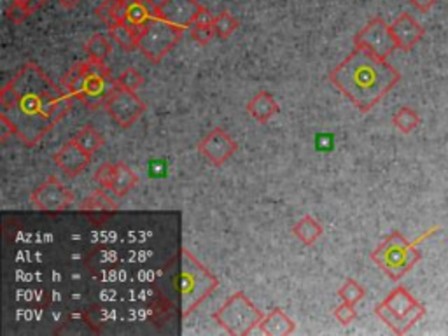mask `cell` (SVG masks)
<instances>
[{
  "instance_id": "1",
  "label": "cell",
  "mask_w": 448,
  "mask_h": 336,
  "mask_svg": "<svg viewBox=\"0 0 448 336\" xmlns=\"http://www.w3.org/2000/svg\"><path fill=\"white\" fill-rule=\"evenodd\" d=\"M74 95L62 91L53 84L39 65L26 64L11 81L0 90V105L16 128V135L25 146L37 142L60 123L72 107Z\"/></svg>"
},
{
  "instance_id": "2",
  "label": "cell",
  "mask_w": 448,
  "mask_h": 336,
  "mask_svg": "<svg viewBox=\"0 0 448 336\" xmlns=\"http://www.w3.org/2000/svg\"><path fill=\"white\" fill-rule=\"evenodd\" d=\"M329 81L366 114L401 81V74L387 60H382L366 49L354 48L340 65L333 68Z\"/></svg>"
},
{
  "instance_id": "3",
  "label": "cell",
  "mask_w": 448,
  "mask_h": 336,
  "mask_svg": "<svg viewBox=\"0 0 448 336\" xmlns=\"http://www.w3.org/2000/svg\"><path fill=\"white\" fill-rule=\"evenodd\" d=\"M177 261L179 270L174 277V288L180 296V314L186 317L212 295L219 282L189 250H180Z\"/></svg>"
},
{
  "instance_id": "4",
  "label": "cell",
  "mask_w": 448,
  "mask_h": 336,
  "mask_svg": "<svg viewBox=\"0 0 448 336\" xmlns=\"http://www.w3.org/2000/svg\"><path fill=\"white\" fill-rule=\"evenodd\" d=\"M438 230H440V226H434L433 230L420 235L417 240H413V242H408L400 232L391 233V235L373 250L371 259H373L392 280H400L404 273L410 272V270L420 261V252L417 250L418 243L422 242V240L429 239Z\"/></svg>"
},
{
  "instance_id": "5",
  "label": "cell",
  "mask_w": 448,
  "mask_h": 336,
  "mask_svg": "<svg viewBox=\"0 0 448 336\" xmlns=\"http://www.w3.org/2000/svg\"><path fill=\"white\" fill-rule=\"evenodd\" d=\"M378 317L396 333L404 335L426 315L424 305L417 301L404 288H396L375 308Z\"/></svg>"
},
{
  "instance_id": "6",
  "label": "cell",
  "mask_w": 448,
  "mask_h": 336,
  "mask_svg": "<svg viewBox=\"0 0 448 336\" xmlns=\"http://www.w3.org/2000/svg\"><path fill=\"white\" fill-rule=\"evenodd\" d=\"M263 317L265 315L261 310L243 292H235L219 310L212 314L214 321L233 336L249 335L252 329L258 328Z\"/></svg>"
},
{
  "instance_id": "7",
  "label": "cell",
  "mask_w": 448,
  "mask_h": 336,
  "mask_svg": "<svg viewBox=\"0 0 448 336\" xmlns=\"http://www.w3.org/2000/svg\"><path fill=\"white\" fill-rule=\"evenodd\" d=\"M183 28L160 18L151 19L146 25L142 37L138 39V49L153 64H160L168 53L176 48L177 42L183 37Z\"/></svg>"
},
{
  "instance_id": "8",
  "label": "cell",
  "mask_w": 448,
  "mask_h": 336,
  "mask_svg": "<svg viewBox=\"0 0 448 336\" xmlns=\"http://www.w3.org/2000/svg\"><path fill=\"white\" fill-rule=\"evenodd\" d=\"M105 109L121 128H131L144 116L146 104L135 95V91L124 90L114 82V88L105 102Z\"/></svg>"
},
{
  "instance_id": "9",
  "label": "cell",
  "mask_w": 448,
  "mask_h": 336,
  "mask_svg": "<svg viewBox=\"0 0 448 336\" xmlns=\"http://www.w3.org/2000/svg\"><path fill=\"white\" fill-rule=\"evenodd\" d=\"M354 44L355 48L366 49L368 53L378 56L382 60H387L389 56L398 49L396 41L391 34V28L378 16L357 32V35L354 37Z\"/></svg>"
},
{
  "instance_id": "10",
  "label": "cell",
  "mask_w": 448,
  "mask_h": 336,
  "mask_svg": "<svg viewBox=\"0 0 448 336\" xmlns=\"http://www.w3.org/2000/svg\"><path fill=\"white\" fill-rule=\"evenodd\" d=\"M30 198L35 209L42 212H62L72 205L74 193L60 179L51 176L32 191Z\"/></svg>"
},
{
  "instance_id": "11",
  "label": "cell",
  "mask_w": 448,
  "mask_h": 336,
  "mask_svg": "<svg viewBox=\"0 0 448 336\" xmlns=\"http://www.w3.org/2000/svg\"><path fill=\"white\" fill-rule=\"evenodd\" d=\"M200 9L202 4L196 0H163L156 8V18L179 26L183 30H189Z\"/></svg>"
},
{
  "instance_id": "12",
  "label": "cell",
  "mask_w": 448,
  "mask_h": 336,
  "mask_svg": "<svg viewBox=\"0 0 448 336\" xmlns=\"http://www.w3.org/2000/svg\"><path fill=\"white\" fill-rule=\"evenodd\" d=\"M239 146L223 128H214L200 140L198 151L212 165H223L236 153Z\"/></svg>"
},
{
  "instance_id": "13",
  "label": "cell",
  "mask_w": 448,
  "mask_h": 336,
  "mask_svg": "<svg viewBox=\"0 0 448 336\" xmlns=\"http://www.w3.org/2000/svg\"><path fill=\"white\" fill-rule=\"evenodd\" d=\"M91 156L93 154L86 153L79 144H75L74 140H68L64 146L60 147V151H56L53 161L62 172L67 177H77L79 174H82L88 168V165L91 163Z\"/></svg>"
},
{
  "instance_id": "14",
  "label": "cell",
  "mask_w": 448,
  "mask_h": 336,
  "mask_svg": "<svg viewBox=\"0 0 448 336\" xmlns=\"http://www.w3.org/2000/svg\"><path fill=\"white\" fill-rule=\"evenodd\" d=\"M389 28H391L392 37L396 41L398 49H401V51H410V49H413L418 42L422 41L424 34H426L424 26L420 25L413 16L408 15V12H403V15L398 16V18L389 25Z\"/></svg>"
},
{
  "instance_id": "15",
  "label": "cell",
  "mask_w": 448,
  "mask_h": 336,
  "mask_svg": "<svg viewBox=\"0 0 448 336\" xmlns=\"http://www.w3.org/2000/svg\"><path fill=\"white\" fill-rule=\"evenodd\" d=\"M100 301L111 303H147L156 298V291L149 286L135 284L130 288H105L97 292Z\"/></svg>"
},
{
  "instance_id": "16",
  "label": "cell",
  "mask_w": 448,
  "mask_h": 336,
  "mask_svg": "<svg viewBox=\"0 0 448 336\" xmlns=\"http://www.w3.org/2000/svg\"><path fill=\"white\" fill-rule=\"evenodd\" d=\"M279 111V102H277L275 98H273V95L268 93V91H258L254 97L250 98L249 104H247L249 116L258 121V123H268Z\"/></svg>"
},
{
  "instance_id": "17",
  "label": "cell",
  "mask_w": 448,
  "mask_h": 336,
  "mask_svg": "<svg viewBox=\"0 0 448 336\" xmlns=\"http://www.w3.org/2000/svg\"><path fill=\"white\" fill-rule=\"evenodd\" d=\"M259 331L263 335L268 336H286L295 333L296 324L284 314V312L280 310V308H273L270 314H266L265 317L261 319L259 322Z\"/></svg>"
},
{
  "instance_id": "18",
  "label": "cell",
  "mask_w": 448,
  "mask_h": 336,
  "mask_svg": "<svg viewBox=\"0 0 448 336\" xmlns=\"http://www.w3.org/2000/svg\"><path fill=\"white\" fill-rule=\"evenodd\" d=\"M144 28H138V26L130 25L127 21H118L114 25L109 26V34H111L112 41L120 44L124 51H133V49H138V39L142 37Z\"/></svg>"
},
{
  "instance_id": "19",
  "label": "cell",
  "mask_w": 448,
  "mask_h": 336,
  "mask_svg": "<svg viewBox=\"0 0 448 336\" xmlns=\"http://www.w3.org/2000/svg\"><path fill=\"white\" fill-rule=\"evenodd\" d=\"M90 75V68H88V60L81 62V64H75L67 74L62 77L60 86L62 90L67 91L68 95H74L75 98L79 97V93L82 91V86L86 82V77Z\"/></svg>"
},
{
  "instance_id": "20",
  "label": "cell",
  "mask_w": 448,
  "mask_h": 336,
  "mask_svg": "<svg viewBox=\"0 0 448 336\" xmlns=\"http://www.w3.org/2000/svg\"><path fill=\"white\" fill-rule=\"evenodd\" d=\"M322 233H324V230H322L321 223L312 216H303L292 228V235L305 245H314L321 239Z\"/></svg>"
},
{
  "instance_id": "21",
  "label": "cell",
  "mask_w": 448,
  "mask_h": 336,
  "mask_svg": "<svg viewBox=\"0 0 448 336\" xmlns=\"http://www.w3.org/2000/svg\"><path fill=\"white\" fill-rule=\"evenodd\" d=\"M138 176L128 167L123 161H118L116 163V179H114V187H112V194L118 196V198H123L137 186Z\"/></svg>"
},
{
  "instance_id": "22",
  "label": "cell",
  "mask_w": 448,
  "mask_h": 336,
  "mask_svg": "<svg viewBox=\"0 0 448 336\" xmlns=\"http://www.w3.org/2000/svg\"><path fill=\"white\" fill-rule=\"evenodd\" d=\"M127 6L128 0H104V2L95 9V15H97L105 25L111 26L118 21H124Z\"/></svg>"
},
{
  "instance_id": "23",
  "label": "cell",
  "mask_w": 448,
  "mask_h": 336,
  "mask_svg": "<svg viewBox=\"0 0 448 336\" xmlns=\"http://www.w3.org/2000/svg\"><path fill=\"white\" fill-rule=\"evenodd\" d=\"M72 140H74L75 144H79V146L82 147V149L86 151V153L90 154H95L98 149H102L105 144V138L102 137L100 133H98L97 130H95L93 127H84L81 128V130L77 131V133L72 137Z\"/></svg>"
},
{
  "instance_id": "24",
  "label": "cell",
  "mask_w": 448,
  "mask_h": 336,
  "mask_svg": "<svg viewBox=\"0 0 448 336\" xmlns=\"http://www.w3.org/2000/svg\"><path fill=\"white\" fill-rule=\"evenodd\" d=\"M109 191L98 189L95 193H91L86 200H82L79 209L81 210H90V212H104V210H118L120 205H118L114 200L109 196Z\"/></svg>"
},
{
  "instance_id": "25",
  "label": "cell",
  "mask_w": 448,
  "mask_h": 336,
  "mask_svg": "<svg viewBox=\"0 0 448 336\" xmlns=\"http://www.w3.org/2000/svg\"><path fill=\"white\" fill-rule=\"evenodd\" d=\"M392 124H394V128H398L401 133L408 135L420 127V116H418V112L413 111L411 107H401L394 112Z\"/></svg>"
},
{
  "instance_id": "26",
  "label": "cell",
  "mask_w": 448,
  "mask_h": 336,
  "mask_svg": "<svg viewBox=\"0 0 448 336\" xmlns=\"http://www.w3.org/2000/svg\"><path fill=\"white\" fill-rule=\"evenodd\" d=\"M84 53L90 60L105 62L112 53V44L105 35L95 34L91 35L90 41L84 44Z\"/></svg>"
},
{
  "instance_id": "27",
  "label": "cell",
  "mask_w": 448,
  "mask_h": 336,
  "mask_svg": "<svg viewBox=\"0 0 448 336\" xmlns=\"http://www.w3.org/2000/svg\"><path fill=\"white\" fill-rule=\"evenodd\" d=\"M214 30H216L219 39H230L236 30H239V19L228 11H223L214 18Z\"/></svg>"
},
{
  "instance_id": "28",
  "label": "cell",
  "mask_w": 448,
  "mask_h": 336,
  "mask_svg": "<svg viewBox=\"0 0 448 336\" xmlns=\"http://www.w3.org/2000/svg\"><path fill=\"white\" fill-rule=\"evenodd\" d=\"M15 299L16 301L23 303H37V305H48V303H53L51 291H46V289H16L15 291Z\"/></svg>"
},
{
  "instance_id": "29",
  "label": "cell",
  "mask_w": 448,
  "mask_h": 336,
  "mask_svg": "<svg viewBox=\"0 0 448 336\" xmlns=\"http://www.w3.org/2000/svg\"><path fill=\"white\" fill-rule=\"evenodd\" d=\"M114 82H116L118 86L124 88V90L137 91L138 88L144 86V77L137 68H124V71L114 79Z\"/></svg>"
},
{
  "instance_id": "30",
  "label": "cell",
  "mask_w": 448,
  "mask_h": 336,
  "mask_svg": "<svg viewBox=\"0 0 448 336\" xmlns=\"http://www.w3.org/2000/svg\"><path fill=\"white\" fill-rule=\"evenodd\" d=\"M364 295H366L364 288H362L359 282H355L354 279H348L347 282L338 289V296L342 298V301H347L351 303V305H355V303L361 301V299L364 298Z\"/></svg>"
},
{
  "instance_id": "31",
  "label": "cell",
  "mask_w": 448,
  "mask_h": 336,
  "mask_svg": "<svg viewBox=\"0 0 448 336\" xmlns=\"http://www.w3.org/2000/svg\"><path fill=\"white\" fill-rule=\"evenodd\" d=\"M114 179H116V163H102L95 172V180L98 183L100 189L109 191V193H112Z\"/></svg>"
},
{
  "instance_id": "32",
  "label": "cell",
  "mask_w": 448,
  "mask_h": 336,
  "mask_svg": "<svg viewBox=\"0 0 448 336\" xmlns=\"http://www.w3.org/2000/svg\"><path fill=\"white\" fill-rule=\"evenodd\" d=\"M189 34L193 41L200 46L210 44V41L217 35L212 25H196V23L189 26Z\"/></svg>"
},
{
  "instance_id": "33",
  "label": "cell",
  "mask_w": 448,
  "mask_h": 336,
  "mask_svg": "<svg viewBox=\"0 0 448 336\" xmlns=\"http://www.w3.org/2000/svg\"><path fill=\"white\" fill-rule=\"evenodd\" d=\"M333 315H335V319L340 322L342 326L352 324V322L357 319V312H355L354 305H351V303H347V301H344L342 305L336 306L335 312H333Z\"/></svg>"
},
{
  "instance_id": "34",
  "label": "cell",
  "mask_w": 448,
  "mask_h": 336,
  "mask_svg": "<svg viewBox=\"0 0 448 336\" xmlns=\"http://www.w3.org/2000/svg\"><path fill=\"white\" fill-rule=\"evenodd\" d=\"M6 16L9 18V21L15 23V25H19V23L25 21L26 18H28V11H26L23 6L16 4V2H11V4L8 6V9H6Z\"/></svg>"
},
{
  "instance_id": "35",
  "label": "cell",
  "mask_w": 448,
  "mask_h": 336,
  "mask_svg": "<svg viewBox=\"0 0 448 336\" xmlns=\"http://www.w3.org/2000/svg\"><path fill=\"white\" fill-rule=\"evenodd\" d=\"M15 261L44 263L46 261V254H44V252H37V250H19V252H16Z\"/></svg>"
},
{
  "instance_id": "36",
  "label": "cell",
  "mask_w": 448,
  "mask_h": 336,
  "mask_svg": "<svg viewBox=\"0 0 448 336\" xmlns=\"http://www.w3.org/2000/svg\"><path fill=\"white\" fill-rule=\"evenodd\" d=\"M9 135H16V128L15 124H12V121L8 118V114L2 112V114H0V140H2V142L8 140Z\"/></svg>"
},
{
  "instance_id": "37",
  "label": "cell",
  "mask_w": 448,
  "mask_h": 336,
  "mask_svg": "<svg viewBox=\"0 0 448 336\" xmlns=\"http://www.w3.org/2000/svg\"><path fill=\"white\" fill-rule=\"evenodd\" d=\"M12 2L23 6V8L28 11V15H34V12H37L48 0H12Z\"/></svg>"
},
{
  "instance_id": "38",
  "label": "cell",
  "mask_w": 448,
  "mask_h": 336,
  "mask_svg": "<svg viewBox=\"0 0 448 336\" xmlns=\"http://www.w3.org/2000/svg\"><path fill=\"white\" fill-rule=\"evenodd\" d=\"M214 18H216V16H212V12H210L209 9L203 8V6H202L198 16H196V19H194V23H196V25H212ZM194 23H193V25H194Z\"/></svg>"
},
{
  "instance_id": "39",
  "label": "cell",
  "mask_w": 448,
  "mask_h": 336,
  "mask_svg": "<svg viewBox=\"0 0 448 336\" xmlns=\"http://www.w3.org/2000/svg\"><path fill=\"white\" fill-rule=\"evenodd\" d=\"M411 4L418 9L420 12H427L440 2V0H410Z\"/></svg>"
},
{
  "instance_id": "40",
  "label": "cell",
  "mask_w": 448,
  "mask_h": 336,
  "mask_svg": "<svg viewBox=\"0 0 448 336\" xmlns=\"http://www.w3.org/2000/svg\"><path fill=\"white\" fill-rule=\"evenodd\" d=\"M322 142H317V147L322 151H331L333 146H335V140H333V135H319Z\"/></svg>"
},
{
  "instance_id": "41",
  "label": "cell",
  "mask_w": 448,
  "mask_h": 336,
  "mask_svg": "<svg viewBox=\"0 0 448 336\" xmlns=\"http://www.w3.org/2000/svg\"><path fill=\"white\" fill-rule=\"evenodd\" d=\"M58 2H60L62 8L72 9V8H75V6H77L79 2H81V0H58Z\"/></svg>"
}]
</instances>
